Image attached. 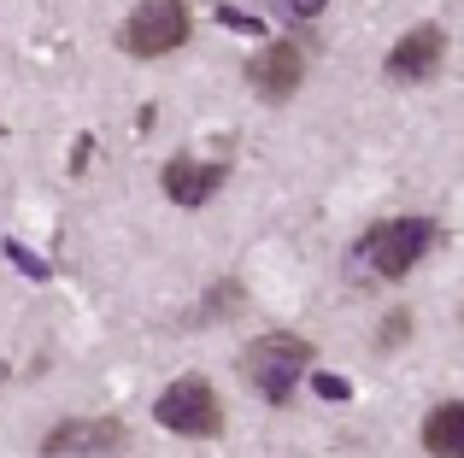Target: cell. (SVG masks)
<instances>
[{
	"label": "cell",
	"instance_id": "1",
	"mask_svg": "<svg viewBox=\"0 0 464 458\" xmlns=\"http://www.w3.org/2000/svg\"><path fill=\"white\" fill-rule=\"evenodd\" d=\"M241 370H247L253 394L271 406H288V394L300 388V377L312 370V341L306 335H259V341H247V353H241Z\"/></svg>",
	"mask_w": 464,
	"mask_h": 458
},
{
	"label": "cell",
	"instance_id": "14",
	"mask_svg": "<svg viewBox=\"0 0 464 458\" xmlns=\"http://www.w3.org/2000/svg\"><path fill=\"white\" fill-rule=\"evenodd\" d=\"M218 18H224L229 30H247V35H259V18H247V12H229V6H218Z\"/></svg>",
	"mask_w": 464,
	"mask_h": 458
},
{
	"label": "cell",
	"instance_id": "5",
	"mask_svg": "<svg viewBox=\"0 0 464 458\" xmlns=\"http://www.w3.org/2000/svg\"><path fill=\"white\" fill-rule=\"evenodd\" d=\"M447 59V30L441 24H418V30H406L394 42V53H388V82H430L435 71H441Z\"/></svg>",
	"mask_w": 464,
	"mask_h": 458
},
{
	"label": "cell",
	"instance_id": "3",
	"mask_svg": "<svg viewBox=\"0 0 464 458\" xmlns=\"http://www.w3.org/2000/svg\"><path fill=\"white\" fill-rule=\"evenodd\" d=\"M188 30H194V18L182 0H136V12L118 30V42H124L130 59H165L188 42Z\"/></svg>",
	"mask_w": 464,
	"mask_h": 458
},
{
	"label": "cell",
	"instance_id": "16",
	"mask_svg": "<svg viewBox=\"0 0 464 458\" xmlns=\"http://www.w3.org/2000/svg\"><path fill=\"white\" fill-rule=\"evenodd\" d=\"M0 382H6V365H0Z\"/></svg>",
	"mask_w": 464,
	"mask_h": 458
},
{
	"label": "cell",
	"instance_id": "2",
	"mask_svg": "<svg viewBox=\"0 0 464 458\" xmlns=\"http://www.w3.org/2000/svg\"><path fill=\"white\" fill-rule=\"evenodd\" d=\"M153 424L170 429V435H182V441H212V435H224V400H218V388L206 377L188 370V377H177L159 394Z\"/></svg>",
	"mask_w": 464,
	"mask_h": 458
},
{
	"label": "cell",
	"instance_id": "4",
	"mask_svg": "<svg viewBox=\"0 0 464 458\" xmlns=\"http://www.w3.org/2000/svg\"><path fill=\"white\" fill-rule=\"evenodd\" d=\"M441 241V229L430 218H388L376 224L371 235H364V259H371L376 276H388V282H400V276L418 271V259Z\"/></svg>",
	"mask_w": 464,
	"mask_h": 458
},
{
	"label": "cell",
	"instance_id": "9",
	"mask_svg": "<svg viewBox=\"0 0 464 458\" xmlns=\"http://www.w3.org/2000/svg\"><path fill=\"white\" fill-rule=\"evenodd\" d=\"M423 447L441 458H464V400H447L423 417Z\"/></svg>",
	"mask_w": 464,
	"mask_h": 458
},
{
	"label": "cell",
	"instance_id": "15",
	"mask_svg": "<svg viewBox=\"0 0 464 458\" xmlns=\"http://www.w3.org/2000/svg\"><path fill=\"white\" fill-rule=\"evenodd\" d=\"M324 6H329V0H288V12H295V18H317Z\"/></svg>",
	"mask_w": 464,
	"mask_h": 458
},
{
	"label": "cell",
	"instance_id": "8",
	"mask_svg": "<svg viewBox=\"0 0 464 458\" xmlns=\"http://www.w3.org/2000/svg\"><path fill=\"white\" fill-rule=\"evenodd\" d=\"M124 441H130L124 424H112V417H71V424H59V429L42 435V453H59V458H71V453H118Z\"/></svg>",
	"mask_w": 464,
	"mask_h": 458
},
{
	"label": "cell",
	"instance_id": "11",
	"mask_svg": "<svg viewBox=\"0 0 464 458\" xmlns=\"http://www.w3.org/2000/svg\"><path fill=\"white\" fill-rule=\"evenodd\" d=\"M406 329H411V311H388V323H382V335H376V347H400V341H406Z\"/></svg>",
	"mask_w": 464,
	"mask_h": 458
},
{
	"label": "cell",
	"instance_id": "10",
	"mask_svg": "<svg viewBox=\"0 0 464 458\" xmlns=\"http://www.w3.org/2000/svg\"><path fill=\"white\" fill-rule=\"evenodd\" d=\"M241 306H247V288H241L236 276H224V282L206 288V300H200V311H194V323H224V318H236Z\"/></svg>",
	"mask_w": 464,
	"mask_h": 458
},
{
	"label": "cell",
	"instance_id": "6",
	"mask_svg": "<svg viewBox=\"0 0 464 458\" xmlns=\"http://www.w3.org/2000/svg\"><path fill=\"white\" fill-rule=\"evenodd\" d=\"M224 183H229V165L224 159H194V153H177V159L159 171V188H165L177 206H206Z\"/></svg>",
	"mask_w": 464,
	"mask_h": 458
},
{
	"label": "cell",
	"instance_id": "12",
	"mask_svg": "<svg viewBox=\"0 0 464 458\" xmlns=\"http://www.w3.org/2000/svg\"><path fill=\"white\" fill-rule=\"evenodd\" d=\"M6 259H12V264H18V271H24V276H47V264H42V259H35V253H30V247H24V241H6Z\"/></svg>",
	"mask_w": 464,
	"mask_h": 458
},
{
	"label": "cell",
	"instance_id": "13",
	"mask_svg": "<svg viewBox=\"0 0 464 458\" xmlns=\"http://www.w3.org/2000/svg\"><path fill=\"white\" fill-rule=\"evenodd\" d=\"M317 394L324 400H353V382L347 377H317Z\"/></svg>",
	"mask_w": 464,
	"mask_h": 458
},
{
	"label": "cell",
	"instance_id": "17",
	"mask_svg": "<svg viewBox=\"0 0 464 458\" xmlns=\"http://www.w3.org/2000/svg\"><path fill=\"white\" fill-rule=\"evenodd\" d=\"M459 318H464V311H459Z\"/></svg>",
	"mask_w": 464,
	"mask_h": 458
},
{
	"label": "cell",
	"instance_id": "7",
	"mask_svg": "<svg viewBox=\"0 0 464 458\" xmlns=\"http://www.w3.org/2000/svg\"><path fill=\"white\" fill-rule=\"evenodd\" d=\"M247 82H253V94H265V100H288V94L306 82V53H300L295 42H271L265 53L247 59Z\"/></svg>",
	"mask_w": 464,
	"mask_h": 458
}]
</instances>
